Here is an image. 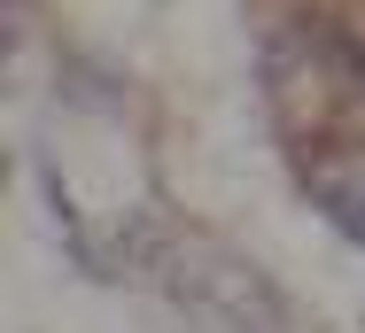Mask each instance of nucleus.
Returning a JSON list of instances; mask_svg holds the SVG:
<instances>
[{
  "label": "nucleus",
  "instance_id": "nucleus-1",
  "mask_svg": "<svg viewBox=\"0 0 365 333\" xmlns=\"http://www.w3.org/2000/svg\"><path fill=\"white\" fill-rule=\"evenodd\" d=\"M148 264H155V279H163L195 318H210V326H225V333H280V295L241 264V256L202 248V240H163V248H148Z\"/></svg>",
  "mask_w": 365,
  "mask_h": 333
},
{
  "label": "nucleus",
  "instance_id": "nucleus-2",
  "mask_svg": "<svg viewBox=\"0 0 365 333\" xmlns=\"http://www.w3.org/2000/svg\"><path fill=\"white\" fill-rule=\"evenodd\" d=\"M342 63H350V78L365 85V39H342Z\"/></svg>",
  "mask_w": 365,
  "mask_h": 333
}]
</instances>
